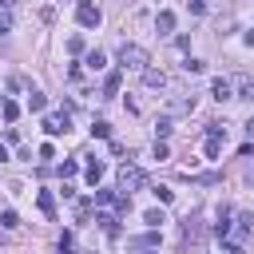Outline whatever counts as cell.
<instances>
[{
	"instance_id": "277c9868",
	"label": "cell",
	"mask_w": 254,
	"mask_h": 254,
	"mask_svg": "<svg viewBox=\"0 0 254 254\" xmlns=\"http://www.w3.org/2000/svg\"><path fill=\"white\" fill-rule=\"evenodd\" d=\"M167 111H171V115H190V111H194V95H175V99H167Z\"/></svg>"
},
{
	"instance_id": "cb8c5ba5",
	"label": "cell",
	"mask_w": 254,
	"mask_h": 254,
	"mask_svg": "<svg viewBox=\"0 0 254 254\" xmlns=\"http://www.w3.org/2000/svg\"><path fill=\"white\" fill-rule=\"evenodd\" d=\"M238 234H242V238L250 234V214H238Z\"/></svg>"
},
{
	"instance_id": "83f0119b",
	"label": "cell",
	"mask_w": 254,
	"mask_h": 254,
	"mask_svg": "<svg viewBox=\"0 0 254 254\" xmlns=\"http://www.w3.org/2000/svg\"><path fill=\"white\" fill-rule=\"evenodd\" d=\"M0 4H4V8H12V4H20V0H0Z\"/></svg>"
},
{
	"instance_id": "52a82bcc",
	"label": "cell",
	"mask_w": 254,
	"mask_h": 254,
	"mask_svg": "<svg viewBox=\"0 0 254 254\" xmlns=\"http://www.w3.org/2000/svg\"><path fill=\"white\" fill-rule=\"evenodd\" d=\"M171 28H175V12H159L155 16V32L159 36H171Z\"/></svg>"
},
{
	"instance_id": "f546056e",
	"label": "cell",
	"mask_w": 254,
	"mask_h": 254,
	"mask_svg": "<svg viewBox=\"0 0 254 254\" xmlns=\"http://www.w3.org/2000/svg\"><path fill=\"white\" fill-rule=\"evenodd\" d=\"M4 159H8V151H4V147H0V163H4Z\"/></svg>"
},
{
	"instance_id": "2e32d148",
	"label": "cell",
	"mask_w": 254,
	"mask_h": 254,
	"mask_svg": "<svg viewBox=\"0 0 254 254\" xmlns=\"http://www.w3.org/2000/svg\"><path fill=\"white\" fill-rule=\"evenodd\" d=\"M83 64H87L91 71H99V67L107 64V60H103V52H87V60H83Z\"/></svg>"
},
{
	"instance_id": "3957f363",
	"label": "cell",
	"mask_w": 254,
	"mask_h": 254,
	"mask_svg": "<svg viewBox=\"0 0 254 254\" xmlns=\"http://www.w3.org/2000/svg\"><path fill=\"white\" fill-rule=\"evenodd\" d=\"M75 20H79L83 28H99V20H103V16H99V8H95L91 0H79V8H75Z\"/></svg>"
},
{
	"instance_id": "7c38bea8",
	"label": "cell",
	"mask_w": 254,
	"mask_h": 254,
	"mask_svg": "<svg viewBox=\"0 0 254 254\" xmlns=\"http://www.w3.org/2000/svg\"><path fill=\"white\" fill-rule=\"evenodd\" d=\"M103 171H107V167H103V163H99V159H91V163H87V183H91V187H95V183H99V179H103Z\"/></svg>"
},
{
	"instance_id": "603a6c76",
	"label": "cell",
	"mask_w": 254,
	"mask_h": 254,
	"mask_svg": "<svg viewBox=\"0 0 254 254\" xmlns=\"http://www.w3.org/2000/svg\"><path fill=\"white\" fill-rule=\"evenodd\" d=\"M155 198H159V202H171V198H175V190H167V187H155Z\"/></svg>"
},
{
	"instance_id": "4fadbf2b",
	"label": "cell",
	"mask_w": 254,
	"mask_h": 254,
	"mask_svg": "<svg viewBox=\"0 0 254 254\" xmlns=\"http://www.w3.org/2000/svg\"><path fill=\"white\" fill-rule=\"evenodd\" d=\"M91 135H95V139H111V123H107V119H95V123H91Z\"/></svg>"
},
{
	"instance_id": "f1b7e54d",
	"label": "cell",
	"mask_w": 254,
	"mask_h": 254,
	"mask_svg": "<svg viewBox=\"0 0 254 254\" xmlns=\"http://www.w3.org/2000/svg\"><path fill=\"white\" fill-rule=\"evenodd\" d=\"M246 131H250V135H254V115H250V123H246Z\"/></svg>"
},
{
	"instance_id": "44dd1931",
	"label": "cell",
	"mask_w": 254,
	"mask_h": 254,
	"mask_svg": "<svg viewBox=\"0 0 254 254\" xmlns=\"http://www.w3.org/2000/svg\"><path fill=\"white\" fill-rule=\"evenodd\" d=\"M155 135L167 139V135H171V119H159V123H155Z\"/></svg>"
},
{
	"instance_id": "5b68a950",
	"label": "cell",
	"mask_w": 254,
	"mask_h": 254,
	"mask_svg": "<svg viewBox=\"0 0 254 254\" xmlns=\"http://www.w3.org/2000/svg\"><path fill=\"white\" fill-rule=\"evenodd\" d=\"M67 119H71V111L48 115V119H44V131H48V135H64V131H67Z\"/></svg>"
},
{
	"instance_id": "ac0fdd59",
	"label": "cell",
	"mask_w": 254,
	"mask_h": 254,
	"mask_svg": "<svg viewBox=\"0 0 254 254\" xmlns=\"http://www.w3.org/2000/svg\"><path fill=\"white\" fill-rule=\"evenodd\" d=\"M238 99H250L254 103V79H242L238 83Z\"/></svg>"
},
{
	"instance_id": "9c48e42d",
	"label": "cell",
	"mask_w": 254,
	"mask_h": 254,
	"mask_svg": "<svg viewBox=\"0 0 254 254\" xmlns=\"http://www.w3.org/2000/svg\"><path fill=\"white\" fill-rule=\"evenodd\" d=\"M36 202H40V210H44L48 218H56V198H52V190H40V194H36Z\"/></svg>"
},
{
	"instance_id": "4316f807",
	"label": "cell",
	"mask_w": 254,
	"mask_h": 254,
	"mask_svg": "<svg viewBox=\"0 0 254 254\" xmlns=\"http://www.w3.org/2000/svg\"><path fill=\"white\" fill-rule=\"evenodd\" d=\"M8 28H12V20H8V12H0V36H4Z\"/></svg>"
},
{
	"instance_id": "ba28073f",
	"label": "cell",
	"mask_w": 254,
	"mask_h": 254,
	"mask_svg": "<svg viewBox=\"0 0 254 254\" xmlns=\"http://www.w3.org/2000/svg\"><path fill=\"white\" fill-rule=\"evenodd\" d=\"M210 95H214L218 103H222V99H234V95H230V79H222V75H218V79L210 83Z\"/></svg>"
},
{
	"instance_id": "484cf974",
	"label": "cell",
	"mask_w": 254,
	"mask_h": 254,
	"mask_svg": "<svg viewBox=\"0 0 254 254\" xmlns=\"http://www.w3.org/2000/svg\"><path fill=\"white\" fill-rule=\"evenodd\" d=\"M187 4H190V12H194V16H202V12H206V4H202V0H187Z\"/></svg>"
},
{
	"instance_id": "e0dca14e",
	"label": "cell",
	"mask_w": 254,
	"mask_h": 254,
	"mask_svg": "<svg viewBox=\"0 0 254 254\" xmlns=\"http://www.w3.org/2000/svg\"><path fill=\"white\" fill-rule=\"evenodd\" d=\"M143 222H147V226H163V222H167V214H163V210H147V214H143Z\"/></svg>"
},
{
	"instance_id": "30bf717a",
	"label": "cell",
	"mask_w": 254,
	"mask_h": 254,
	"mask_svg": "<svg viewBox=\"0 0 254 254\" xmlns=\"http://www.w3.org/2000/svg\"><path fill=\"white\" fill-rule=\"evenodd\" d=\"M143 83H147V87H167V75L155 71V67H147V71H143Z\"/></svg>"
},
{
	"instance_id": "d4e9b609",
	"label": "cell",
	"mask_w": 254,
	"mask_h": 254,
	"mask_svg": "<svg viewBox=\"0 0 254 254\" xmlns=\"http://www.w3.org/2000/svg\"><path fill=\"white\" fill-rule=\"evenodd\" d=\"M71 246H75V238H71V234H64V238H60V254H71Z\"/></svg>"
},
{
	"instance_id": "7402d4cb",
	"label": "cell",
	"mask_w": 254,
	"mask_h": 254,
	"mask_svg": "<svg viewBox=\"0 0 254 254\" xmlns=\"http://www.w3.org/2000/svg\"><path fill=\"white\" fill-rule=\"evenodd\" d=\"M67 52H71V56H79V52H83V40H79V36H71V40H67Z\"/></svg>"
},
{
	"instance_id": "ffe728a7",
	"label": "cell",
	"mask_w": 254,
	"mask_h": 254,
	"mask_svg": "<svg viewBox=\"0 0 254 254\" xmlns=\"http://www.w3.org/2000/svg\"><path fill=\"white\" fill-rule=\"evenodd\" d=\"M28 107H32V111H44V95L32 91V95H28Z\"/></svg>"
},
{
	"instance_id": "7a4b0ae2",
	"label": "cell",
	"mask_w": 254,
	"mask_h": 254,
	"mask_svg": "<svg viewBox=\"0 0 254 254\" xmlns=\"http://www.w3.org/2000/svg\"><path fill=\"white\" fill-rule=\"evenodd\" d=\"M115 179H119V190H123V194H131V190H139V187L147 183V179H143V171H139L135 163H123Z\"/></svg>"
},
{
	"instance_id": "6da1fadb",
	"label": "cell",
	"mask_w": 254,
	"mask_h": 254,
	"mask_svg": "<svg viewBox=\"0 0 254 254\" xmlns=\"http://www.w3.org/2000/svg\"><path fill=\"white\" fill-rule=\"evenodd\" d=\"M147 48H139V44H119V64L123 67H135V71H147Z\"/></svg>"
},
{
	"instance_id": "8fae6325",
	"label": "cell",
	"mask_w": 254,
	"mask_h": 254,
	"mask_svg": "<svg viewBox=\"0 0 254 254\" xmlns=\"http://www.w3.org/2000/svg\"><path fill=\"white\" fill-rule=\"evenodd\" d=\"M0 115H4V123H16V119H20V103L4 99V103H0Z\"/></svg>"
},
{
	"instance_id": "8992f818",
	"label": "cell",
	"mask_w": 254,
	"mask_h": 254,
	"mask_svg": "<svg viewBox=\"0 0 254 254\" xmlns=\"http://www.w3.org/2000/svg\"><path fill=\"white\" fill-rule=\"evenodd\" d=\"M119 87H123V71H111V75L103 79V99H115Z\"/></svg>"
},
{
	"instance_id": "9a60e30c",
	"label": "cell",
	"mask_w": 254,
	"mask_h": 254,
	"mask_svg": "<svg viewBox=\"0 0 254 254\" xmlns=\"http://www.w3.org/2000/svg\"><path fill=\"white\" fill-rule=\"evenodd\" d=\"M0 226H4V230H16V226H20L16 210H0Z\"/></svg>"
},
{
	"instance_id": "5bb4252c",
	"label": "cell",
	"mask_w": 254,
	"mask_h": 254,
	"mask_svg": "<svg viewBox=\"0 0 254 254\" xmlns=\"http://www.w3.org/2000/svg\"><path fill=\"white\" fill-rule=\"evenodd\" d=\"M202 67H206V64H202V60H194V56H187V60H183V71H187V75H198Z\"/></svg>"
},
{
	"instance_id": "d6986e66",
	"label": "cell",
	"mask_w": 254,
	"mask_h": 254,
	"mask_svg": "<svg viewBox=\"0 0 254 254\" xmlns=\"http://www.w3.org/2000/svg\"><path fill=\"white\" fill-rule=\"evenodd\" d=\"M75 171H79V163H75V159H64V163H60V175H64V179H71Z\"/></svg>"
}]
</instances>
